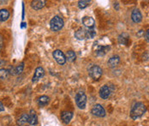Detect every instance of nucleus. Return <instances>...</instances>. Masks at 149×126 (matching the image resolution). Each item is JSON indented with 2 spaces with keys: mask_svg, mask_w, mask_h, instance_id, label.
<instances>
[{
  "mask_svg": "<svg viewBox=\"0 0 149 126\" xmlns=\"http://www.w3.org/2000/svg\"><path fill=\"white\" fill-rule=\"evenodd\" d=\"M146 38L149 40V29L147 31V33H146Z\"/></svg>",
  "mask_w": 149,
  "mask_h": 126,
  "instance_id": "29",
  "label": "nucleus"
},
{
  "mask_svg": "<svg viewBox=\"0 0 149 126\" xmlns=\"http://www.w3.org/2000/svg\"><path fill=\"white\" fill-rule=\"evenodd\" d=\"M5 61H3V60H2V59H0V67H2V66H3L4 64H5Z\"/></svg>",
  "mask_w": 149,
  "mask_h": 126,
  "instance_id": "28",
  "label": "nucleus"
},
{
  "mask_svg": "<svg viewBox=\"0 0 149 126\" xmlns=\"http://www.w3.org/2000/svg\"><path fill=\"white\" fill-rule=\"evenodd\" d=\"M24 69V63H21V64L17 65L16 67H11L9 70V73L11 74V75H19L22 72Z\"/></svg>",
  "mask_w": 149,
  "mask_h": 126,
  "instance_id": "12",
  "label": "nucleus"
},
{
  "mask_svg": "<svg viewBox=\"0 0 149 126\" xmlns=\"http://www.w3.org/2000/svg\"><path fill=\"white\" fill-rule=\"evenodd\" d=\"M111 89L108 85H104L100 90V96L103 100L108 99L111 96Z\"/></svg>",
  "mask_w": 149,
  "mask_h": 126,
  "instance_id": "7",
  "label": "nucleus"
},
{
  "mask_svg": "<svg viewBox=\"0 0 149 126\" xmlns=\"http://www.w3.org/2000/svg\"><path fill=\"white\" fill-rule=\"evenodd\" d=\"M86 35H87V39H93L95 37L96 35V31L93 28L92 29H86Z\"/></svg>",
  "mask_w": 149,
  "mask_h": 126,
  "instance_id": "23",
  "label": "nucleus"
},
{
  "mask_svg": "<svg viewBox=\"0 0 149 126\" xmlns=\"http://www.w3.org/2000/svg\"><path fill=\"white\" fill-rule=\"evenodd\" d=\"M45 4V1L44 0H34L32 1L31 3V7L34 10H39L40 9H42Z\"/></svg>",
  "mask_w": 149,
  "mask_h": 126,
  "instance_id": "11",
  "label": "nucleus"
},
{
  "mask_svg": "<svg viewBox=\"0 0 149 126\" xmlns=\"http://www.w3.org/2000/svg\"><path fill=\"white\" fill-rule=\"evenodd\" d=\"M3 110H4V107H3V103L0 101V111H3Z\"/></svg>",
  "mask_w": 149,
  "mask_h": 126,
  "instance_id": "27",
  "label": "nucleus"
},
{
  "mask_svg": "<svg viewBox=\"0 0 149 126\" xmlns=\"http://www.w3.org/2000/svg\"><path fill=\"white\" fill-rule=\"evenodd\" d=\"M74 37L78 40H84L87 39V35H86V29H80L74 33Z\"/></svg>",
  "mask_w": 149,
  "mask_h": 126,
  "instance_id": "18",
  "label": "nucleus"
},
{
  "mask_svg": "<svg viewBox=\"0 0 149 126\" xmlns=\"http://www.w3.org/2000/svg\"><path fill=\"white\" fill-rule=\"evenodd\" d=\"M72 118H73V113L71 111H63L61 114L62 121L64 124H69L72 119Z\"/></svg>",
  "mask_w": 149,
  "mask_h": 126,
  "instance_id": "15",
  "label": "nucleus"
},
{
  "mask_svg": "<svg viewBox=\"0 0 149 126\" xmlns=\"http://www.w3.org/2000/svg\"><path fill=\"white\" fill-rule=\"evenodd\" d=\"M49 100H50V99H49L48 96L42 95V96H40V97L38 99V104H39V106H40V107H45V106H46V105L49 103Z\"/></svg>",
  "mask_w": 149,
  "mask_h": 126,
  "instance_id": "21",
  "label": "nucleus"
},
{
  "mask_svg": "<svg viewBox=\"0 0 149 126\" xmlns=\"http://www.w3.org/2000/svg\"><path fill=\"white\" fill-rule=\"evenodd\" d=\"M63 25H64L63 20L58 16H54L50 22V28L52 31L54 32H58L61 30L63 29Z\"/></svg>",
  "mask_w": 149,
  "mask_h": 126,
  "instance_id": "2",
  "label": "nucleus"
},
{
  "mask_svg": "<svg viewBox=\"0 0 149 126\" xmlns=\"http://www.w3.org/2000/svg\"><path fill=\"white\" fill-rule=\"evenodd\" d=\"M110 49H111L110 46H101V45H99V46H96L95 52H96V54L98 56L103 57L109 52Z\"/></svg>",
  "mask_w": 149,
  "mask_h": 126,
  "instance_id": "8",
  "label": "nucleus"
},
{
  "mask_svg": "<svg viewBox=\"0 0 149 126\" xmlns=\"http://www.w3.org/2000/svg\"><path fill=\"white\" fill-rule=\"evenodd\" d=\"M10 17V12L6 9L0 10V22H5Z\"/></svg>",
  "mask_w": 149,
  "mask_h": 126,
  "instance_id": "20",
  "label": "nucleus"
},
{
  "mask_svg": "<svg viewBox=\"0 0 149 126\" xmlns=\"http://www.w3.org/2000/svg\"><path fill=\"white\" fill-rule=\"evenodd\" d=\"M91 1H88V0H81L78 2V6L80 9H85L86 7H88Z\"/></svg>",
  "mask_w": 149,
  "mask_h": 126,
  "instance_id": "24",
  "label": "nucleus"
},
{
  "mask_svg": "<svg viewBox=\"0 0 149 126\" xmlns=\"http://www.w3.org/2000/svg\"><path fill=\"white\" fill-rule=\"evenodd\" d=\"M27 122H29V114L27 113H24L22 114L17 120V125L19 126H23Z\"/></svg>",
  "mask_w": 149,
  "mask_h": 126,
  "instance_id": "19",
  "label": "nucleus"
},
{
  "mask_svg": "<svg viewBox=\"0 0 149 126\" xmlns=\"http://www.w3.org/2000/svg\"><path fill=\"white\" fill-rule=\"evenodd\" d=\"M146 111H147V107L143 103L141 102L135 103L130 111V117L133 119H137L141 116H143Z\"/></svg>",
  "mask_w": 149,
  "mask_h": 126,
  "instance_id": "1",
  "label": "nucleus"
},
{
  "mask_svg": "<svg viewBox=\"0 0 149 126\" xmlns=\"http://www.w3.org/2000/svg\"><path fill=\"white\" fill-rule=\"evenodd\" d=\"M131 19L132 21L135 22V23H139L141 22L142 20V15L141 13V11L138 10V9H135L132 11V14H131Z\"/></svg>",
  "mask_w": 149,
  "mask_h": 126,
  "instance_id": "10",
  "label": "nucleus"
},
{
  "mask_svg": "<svg viewBox=\"0 0 149 126\" xmlns=\"http://www.w3.org/2000/svg\"><path fill=\"white\" fill-rule=\"evenodd\" d=\"M45 75V70L42 67H38L36 68L35 71H34V75L33 77V79H32V81L33 82H35L37 81L39 79L42 78Z\"/></svg>",
  "mask_w": 149,
  "mask_h": 126,
  "instance_id": "9",
  "label": "nucleus"
},
{
  "mask_svg": "<svg viewBox=\"0 0 149 126\" xmlns=\"http://www.w3.org/2000/svg\"><path fill=\"white\" fill-rule=\"evenodd\" d=\"M88 74H89L91 78L93 79L94 81H98L99 79H100V77H102L103 70H102V69L100 66L93 65L88 70Z\"/></svg>",
  "mask_w": 149,
  "mask_h": 126,
  "instance_id": "3",
  "label": "nucleus"
},
{
  "mask_svg": "<svg viewBox=\"0 0 149 126\" xmlns=\"http://www.w3.org/2000/svg\"><path fill=\"white\" fill-rule=\"evenodd\" d=\"M53 55V58H55V60L57 61V63L58 64H64L66 63V57L65 55L63 54V52L60 50H55L52 53Z\"/></svg>",
  "mask_w": 149,
  "mask_h": 126,
  "instance_id": "6",
  "label": "nucleus"
},
{
  "mask_svg": "<svg viewBox=\"0 0 149 126\" xmlns=\"http://www.w3.org/2000/svg\"><path fill=\"white\" fill-rule=\"evenodd\" d=\"M66 60H68L69 62H73L75 60V53H74L73 51H68L67 53H66Z\"/></svg>",
  "mask_w": 149,
  "mask_h": 126,
  "instance_id": "22",
  "label": "nucleus"
},
{
  "mask_svg": "<svg viewBox=\"0 0 149 126\" xmlns=\"http://www.w3.org/2000/svg\"><path fill=\"white\" fill-rule=\"evenodd\" d=\"M130 40V36L126 33H123L118 36V42L120 45H128Z\"/></svg>",
  "mask_w": 149,
  "mask_h": 126,
  "instance_id": "17",
  "label": "nucleus"
},
{
  "mask_svg": "<svg viewBox=\"0 0 149 126\" xmlns=\"http://www.w3.org/2000/svg\"><path fill=\"white\" fill-rule=\"evenodd\" d=\"M31 125H36L38 124V117L35 111L31 110L29 113V122Z\"/></svg>",
  "mask_w": 149,
  "mask_h": 126,
  "instance_id": "14",
  "label": "nucleus"
},
{
  "mask_svg": "<svg viewBox=\"0 0 149 126\" xmlns=\"http://www.w3.org/2000/svg\"><path fill=\"white\" fill-rule=\"evenodd\" d=\"M75 103L80 109H84L87 104V96L83 92H78L75 95Z\"/></svg>",
  "mask_w": 149,
  "mask_h": 126,
  "instance_id": "4",
  "label": "nucleus"
},
{
  "mask_svg": "<svg viewBox=\"0 0 149 126\" xmlns=\"http://www.w3.org/2000/svg\"><path fill=\"white\" fill-rule=\"evenodd\" d=\"M91 112L93 115L96 116V117H99V118H103L105 116V110L104 108L100 104H97V105H94L91 110Z\"/></svg>",
  "mask_w": 149,
  "mask_h": 126,
  "instance_id": "5",
  "label": "nucleus"
},
{
  "mask_svg": "<svg viewBox=\"0 0 149 126\" xmlns=\"http://www.w3.org/2000/svg\"><path fill=\"white\" fill-rule=\"evenodd\" d=\"M82 23L84 24V26L88 29H92L93 28L94 24H95V21L93 17L90 16H85L82 19Z\"/></svg>",
  "mask_w": 149,
  "mask_h": 126,
  "instance_id": "13",
  "label": "nucleus"
},
{
  "mask_svg": "<svg viewBox=\"0 0 149 126\" xmlns=\"http://www.w3.org/2000/svg\"><path fill=\"white\" fill-rule=\"evenodd\" d=\"M120 62V58L119 56H118V55H114V56H112L109 60H108V66L110 67V68H115V67H117L118 65V63Z\"/></svg>",
  "mask_w": 149,
  "mask_h": 126,
  "instance_id": "16",
  "label": "nucleus"
},
{
  "mask_svg": "<svg viewBox=\"0 0 149 126\" xmlns=\"http://www.w3.org/2000/svg\"><path fill=\"white\" fill-rule=\"evenodd\" d=\"M3 38H2V36L0 35V51H1V49H2V47H3Z\"/></svg>",
  "mask_w": 149,
  "mask_h": 126,
  "instance_id": "26",
  "label": "nucleus"
},
{
  "mask_svg": "<svg viewBox=\"0 0 149 126\" xmlns=\"http://www.w3.org/2000/svg\"><path fill=\"white\" fill-rule=\"evenodd\" d=\"M9 70H5V69H0V78L1 79H6L9 76Z\"/></svg>",
  "mask_w": 149,
  "mask_h": 126,
  "instance_id": "25",
  "label": "nucleus"
}]
</instances>
